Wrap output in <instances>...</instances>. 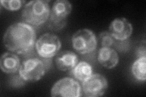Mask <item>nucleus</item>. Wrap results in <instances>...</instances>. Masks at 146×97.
<instances>
[{"instance_id": "f257e3e1", "label": "nucleus", "mask_w": 146, "mask_h": 97, "mask_svg": "<svg viewBox=\"0 0 146 97\" xmlns=\"http://www.w3.org/2000/svg\"><path fill=\"white\" fill-rule=\"evenodd\" d=\"M35 39L36 32L33 26L25 22H16L6 30L3 42L10 51L24 54L33 49Z\"/></svg>"}, {"instance_id": "f03ea898", "label": "nucleus", "mask_w": 146, "mask_h": 97, "mask_svg": "<svg viewBox=\"0 0 146 97\" xmlns=\"http://www.w3.org/2000/svg\"><path fill=\"white\" fill-rule=\"evenodd\" d=\"M49 1L35 0L26 4L22 12V19L35 26L43 24L50 16Z\"/></svg>"}, {"instance_id": "7ed1b4c3", "label": "nucleus", "mask_w": 146, "mask_h": 97, "mask_svg": "<svg viewBox=\"0 0 146 97\" xmlns=\"http://www.w3.org/2000/svg\"><path fill=\"white\" fill-rule=\"evenodd\" d=\"M49 66L43 59L31 58L22 63L19 69V75L25 81L40 80L48 71Z\"/></svg>"}, {"instance_id": "20e7f679", "label": "nucleus", "mask_w": 146, "mask_h": 97, "mask_svg": "<svg viewBox=\"0 0 146 97\" xmlns=\"http://www.w3.org/2000/svg\"><path fill=\"white\" fill-rule=\"evenodd\" d=\"M72 11V5L66 0H57L53 4L50 13L48 27L51 30L58 31L66 24L67 16Z\"/></svg>"}, {"instance_id": "39448f33", "label": "nucleus", "mask_w": 146, "mask_h": 97, "mask_svg": "<svg viewBox=\"0 0 146 97\" xmlns=\"http://www.w3.org/2000/svg\"><path fill=\"white\" fill-rule=\"evenodd\" d=\"M72 44L77 52L84 55L94 51L97 47V40L93 31L83 29L72 35Z\"/></svg>"}, {"instance_id": "423d86ee", "label": "nucleus", "mask_w": 146, "mask_h": 97, "mask_svg": "<svg viewBox=\"0 0 146 97\" xmlns=\"http://www.w3.org/2000/svg\"><path fill=\"white\" fill-rule=\"evenodd\" d=\"M61 46L60 38L49 33L42 35L35 43L36 52L43 58H51L54 57L58 53Z\"/></svg>"}, {"instance_id": "0eeeda50", "label": "nucleus", "mask_w": 146, "mask_h": 97, "mask_svg": "<svg viewBox=\"0 0 146 97\" xmlns=\"http://www.w3.org/2000/svg\"><path fill=\"white\" fill-rule=\"evenodd\" d=\"M52 96L79 97L82 96L79 83L71 78H64L55 83L51 89Z\"/></svg>"}, {"instance_id": "6e6552de", "label": "nucleus", "mask_w": 146, "mask_h": 97, "mask_svg": "<svg viewBox=\"0 0 146 97\" xmlns=\"http://www.w3.org/2000/svg\"><path fill=\"white\" fill-rule=\"evenodd\" d=\"M108 84L104 76L99 73L93 74L87 80L82 82V91L85 96L98 97L104 95Z\"/></svg>"}, {"instance_id": "1a4fd4ad", "label": "nucleus", "mask_w": 146, "mask_h": 97, "mask_svg": "<svg viewBox=\"0 0 146 97\" xmlns=\"http://www.w3.org/2000/svg\"><path fill=\"white\" fill-rule=\"evenodd\" d=\"M109 32L116 40L124 41L129 38L133 32V26L125 18H117L109 26Z\"/></svg>"}, {"instance_id": "9d476101", "label": "nucleus", "mask_w": 146, "mask_h": 97, "mask_svg": "<svg viewBox=\"0 0 146 97\" xmlns=\"http://www.w3.org/2000/svg\"><path fill=\"white\" fill-rule=\"evenodd\" d=\"M79 62L77 55L70 50H64L57 54L56 64L58 70L62 71H70Z\"/></svg>"}, {"instance_id": "9b49d317", "label": "nucleus", "mask_w": 146, "mask_h": 97, "mask_svg": "<svg viewBox=\"0 0 146 97\" xmlns=\"http://www.w3.org/2000/svg\"><path fill=\"white\" fill-rule=\"evenodd\" d=\"M98 59L104 67L113 69L119 63V55L115 50L110 48H102L99 50Z\"/></svg>"}, {"instance_id": "f8f14e48", "label": "nucleus", "mask_w": 146, "mask_h": 97, "mask_svg": "<svg viewBox=\"0 0 146 97\" xmlns=\"http://www.w3.org/2000/svg\"><path fill=\"white\" fill-rule=\"evenodd\" d=\"M20 66L19 58L16 54L13 53H4L0 59V67L4 73H15L19 70Z\"/></svg>"}, {"instance_id": "ddd939ff", "label": "nucleus", "mask_w": 146, "mask_h": 97, "mask_svg": "<svg viewBox=\"0 0 146 97\" xmlns=\"http://www.w3.org/2000/svg\"><path fill=\"white\" fill-rule=\"evenodd\" d=\"M71 73L76 80L82 82L93 75V68L87 62L80 61L72 69Z\"/></svg>"}, {"instance_id": "4468645a", "label": "nucleus", "mask_w": 146, "mask_h": 97, "mask_svg": "<svg viewBox=\"0 0 146 97\" xmlns=\"http://www.w3.org/2000/svg\"><path fill=\"white\" fill-rule=\"evenodd\" d=\"M146 69V57H139L132 65L131 71L136 79L141 81H144L146 80L145 75Z\"/></svg>"}, {"instance_id": "2eb2a0df", "label": "nucleus", "mask_w": 146, "mask_h": 97, "mask_svg": "<svg viewBox=\"0 0 146 97\" xmlns=\"http://www.w3.org/2000/svg\"><path fill=\"white\" fill-rule=\"evenodd\" d=\"M26 1L23 0H1V5L8 11H16L25 4Z\"/></svg>"}, {"instance_id": "dca6fc26", "label": "nucleus", "mask_w": 146, "mask_h": 97, "mask_svg": "<svg viewBox=\"0 0 146 97\" xmlns=\"http://www.w3.org/2000/svg\"><path fill=\"white\" fill-rule=\"evenodd\" d=\"M99 40L102 48H110L115 44V38L109 32L104 31L99 34Z\"/></svg>"}]
</instances>
